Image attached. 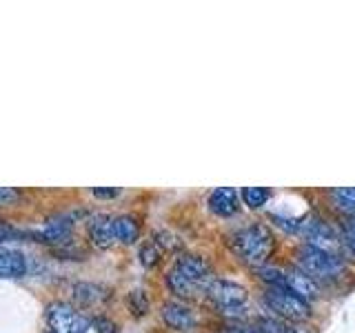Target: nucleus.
Returning <instances> with one entry per match:
<instances>
[{"label":"nucleus","mask_w":355,"mask_h":333,"mask_svg":"<svg viewBox=\"0 0 355 333\" xmlns=\"http://www.w3.org/2000/svg\"><path fill=\"white\" fill-rule=\"evenodd\" d=\"M333 200L338 203V207L355 209V187H349V189H336V191H333Z\"/></svg>","instance_id":"obj_18"},{"label":"nucleus","mask_w":355,"mask_h":333,"mask_svg":"<svg viewBox=\"0 0 355 333\" xmlns=\"http://www.w3.org/2000/svg\"><path fill=\"white\" fill-rule=\"evenodd\" d=\"M288 333H311V329L304 327L302 322H291V325H288Z\"/></svg>","instance_id":"obj_26"},{"label":"nucleus","mask_w":355,"mask_h":333,"mask_svg":"<svg viewBox=\"0 0 355 333\" xmlns=\"http://www.w3.org/2000/svg\"><path fill=\"white\" fill-rule=\"evenodd\" d=\"M129 307L136 316H144L149 311V300L142 291H131L129 293Z\"/></svg>","instance_id":"obj_19"},{"label":"nucleus","mask_w":355,"mask_h":333,"mask_svg":"<svg viewBox=\"0 0 355 333\" xmlns=\"http://www.w3.org/2000/svg\"><path fill=\"white\" fill-rule=\"evenodd\" d=\"M5 236H9V231H3V225H0V238H5Z\"/></svg>","instance_id":"obj_28"},{"label":"nucleus","mask_w":355,"mask_h":333,"mask_svg":"<svg viewBox=\"0 0 355 333\" xmlns=\"http://www.w3.org/2000/svg\"><path fill=\"white\" fill-rule=\"evenodd\" d=\"M229 333H262L260 329H233Z\"/></svg>","instance_id":"obj_27"},{"label":"nucleus","mask_w":355,"mask_h":333,"mask_svg":"<svg viewBox=\"0 0 355 333\" xmlns=\"http://www.w3.org/2000/svg\"><path fill=\"white\" fill-rule=\"evenodd\" d=\"M207 296L211 302H214L220 311H225V314H236V311H240L249 300L247 289L236 282H229V280H214V284L209 287Z\"/></svg>","instance_id":"obj_7"},{"label":"nucleus","mask_w":355,"mask_h":333,"mask_svg":"<svg viewBox=\"0 0 355 333\" xmlns=\"http://www.w3.org/2000/svg\"><path fill=\"white\" fill-rule=\"evenodd\" d=\"M73 296L80 305L85 307H98L109 300V291L105 287L94 284V282H80L73 287Z\"/></svg>","instance_id":"obj_13"},{"label":"nucleus","mask_w":355,"mask_h":333,"mask_svg":"<svg viewBox=\"0 0 355 333\" xmlns=\"http://www.w3.org/2000/svg\"><path fill=\"white\" fill-rule=\"evenodd\" d=\"M162 253H164V251L151 240V242L142 244V247H140V262H142L144 266H147V269H151V266H155V264L160 262Z\"/></svg>","instance_id":"obj_17"},{"label":"nucleus","mask_w":355,"mask_h":333,"mask_svg":"<svg viewBox=\"0 0 355 333\" xmlns=\"http://www.w3.org/2000/svg\"><path fill=\"white\" fill-rule=\"evenodd\" d=\"M214 273L205 258L200 255L184 253L175 260L171 271L166 273V284H169L171 293H175L182 300H193L209 291V287L214 284Z\"/></svg>","instance_id":"obj_1"},{"label":"nucleus","mask_w":355,"mask_h":333,"mask_svg":"<svg viewBox=\"0 0 355 333\" xmlns=\"http://www.w3.org/2000/svg\"><path fill=\"white\" fill-rule=\"evenodd\" d=\"M71 227H73V220H64V218H58V220H51L47 227L40 231V236L44 242H67L71 233Z\"/></svg>","instance_id":"obj_15"},{"label":"nucleus","mask_w":355,"mask_h":333,"mask_svg":"<svg viewBox=\"0 0 355 333\" xmlns=\"http://www.w3.org/2000/svg\"><path fill=\"white\" fill-rule=\"evenodd\" d=\"M160 316L166 327L173 331H191L196 327V316L193 311L182 302H164L160 309Z\"/></svg>","instance_id":"obj_9"},{"label":"nucleus","mask_w":355,"mask_h":333,"mask_svg":"<svg viewBox=\"0 0 355 333\" xmlns=\"http://www.w3.org/2000/svg\"><path fill=\"white\" fill-rule=\"evenodd\" d=\"M266 302L275 311V316H280L284 322H302L309 318L311 309L309 302L302 298H297L288 289L282 287H269L266 289Z\"/></svg>","instance_id":"obj_5"},{"label":"nucleus","mask_w":355,"mask_h":333,"mask_svg":"<svg viewBox=\"0 0 355 333\" xmlns=\"http://www.w3.org/2000/svg\"><path fill=\"white\" fill-rule=\"evenodd\" d=\"M49 333H51V331H49Z\"/></svg>","instance_id":"obj_29"},{"label":"nucleus","mask_w":355,"mask_h":333,"mask_svg":"<svg viewBox=\"0 0 355 333\" xmlns=\"http://www.w3.org/2000/svg\"><path fill=\"white\" fill-rule=\"evenodd\" d=\"M231 249L236 251L240 260L258 266L266 262L273 251V236L271 229L264 225H249L231 236Z\"/></svg>","instance_id":"obj_2"},{"label":"nucleus","mask_w":355,"mask_h":333,"mask_svg":"<svg viewBox=\"0 0 355 333\" xmlns=\"http://www.w3.org/2000/svg\"><path fill=\"white\" fill-rule=\"evenodd\" d=\"M262 333H288V322L277 320V318H264L260 322Z\"/></svg>","instance_id":"obj_21"},{"label":"nucleus","mask_w":355,"mask_h":333,"mask_svg":"<svg viewBox=\"0 0 355 333\" xmlns=\"http://www.w3.org/2000/svg\"><path fill=\"white\" fill-rule=\"evenodd\" d=\"M89 238L98 249H109L116 242V227L111 216H96L89 222Z\"/></svg>","instance_id":"obj_11"},{"label":"nucleus","mask_w":355,"mask_h":333,"mask_svg":"<svg viewBox=\"0 0 355 333\" xmlns=\"http://www.w3.org/2000/svg\"><path fill=\"white\" fill-rule=\"evenodd\" d=\"M27 273L25 255L16 249L0 247V278H22Z\"/></svg>","instance_id":"obj_12"},{"label":"nucleus","mask_w":355,"mask_h":333,"mask_svg":"<svg viewBox=\"0 0 355 333\" xmlns=\"http://www.w3.org/2000/svg\"><path fill=\"white\" fill-rule=\"evenodd\" d=\"M262 278L266 282H271V287H282L288 289L291 293H295L302 300H315L320 296V287L311 275H306L302 269H280V266H264L260 269Z\"/></svg>","instance_id":"obj_4"},{"label":"nucleus","mask_w":355,"mask_h":333,"mask_svg":"<svg viewBox=\"0 0 355 333\" xmlns=\"http://www.w3.org/2000/svg\"><path fill=\"white\" fill-rule=\"evenodd\" d=\"M92 325H94V329H96L98 333H118L116 322H114V320H109V318H103V316L96 318V320L92 322Z\"/></svg>","instance_id":"obj_22"},{"label":"nucleus","mask_w":355,"mask_h":333,"mask_svg":"<svg viewBox=\"0 0 355 333\" xmlns=\"http://www.w3.org/2000/svg\"><path fill=\"white\" fill-rule=\"evenodd\" d=\"M300 231L306 236V244L315 249H322V251H329V253H336L340 249V240L338 236L329 229V225H324L322 220H304L302 225H300Z\"/></svg>","instance_id":"obj_8"},{"label":"nucleus","mask_w":355,"mask_h":333,"mask_svg":"<svg viewBox=\"0 0 355 333\" xmlns=\"http://www.w3.org/2000/svg\"><path fill=\"white\" fill-rule=\"evenodd\" d=\"M14 200H18V191L11 187H0V205H11Z\"/></svg>","instance_id":"obj_23"},{"label":"nucleus","mask_w":355,"mask_h":333,"mask_svg":"<svg viewBox=\"0 0 355 333\" xmlns=\"http://www.w3.org/2000/svg\"><path fill=\"white\" fill-rule=\"evenodd\" d=\"M209 209L218 216H233L240 209V194L231 187H218L209 196Z\"/></svg>","instance_id":"obj_10"},{"label":"nucleus","mask_w":355,"mask_h":333,"mask_svg":"<svg viewBox=\"0 0 355 333\" xmlns=\"http://www.w3.org/2000/svg\"><path fill=\"white\" fill-rule=\"evenodd\" d=\"M295 262L300 269L313 278V280H333V278H338L344 269V262L336 253L315 249V247H311V244L297 247Z\"/></svg>","instance_id":"obj_3"},{"label":"nucleus","mask_w":355,"mask_h":333,"mask_svg":"<svg viewBox=\"0 0 355 333\" xmlns=\"http://www.w3.org/2000/svg\"><path fill=\"white\" fill-rule=\"evenodd\" d=\"M347 242H349V247L353 249L355 253V218H351L347 222Z\"/></svg>","instance_id":"obj_24"},{"label":"nucleus","mask_w":355,"mask_h":333,"mask_svg":"<svg viewBox=\"0 0 355 333\" xmlns=\"http://www.w3.org/2000/svg\"><path fill=\"white\" fill-rule=\"evenodd\" d=\"M153 242L158 244L162 251H175L178 247H180V240H178L175 236H171L169 231H158L153 236Z\"/></svg>","instance_id":"obj_20"},{"label":"nucleus","mask_w":355,"mask_h":333,"mask_svg":"<svg viewBox=\"0 0 355 333\" xmlns=\"http://www.w3.org/2000/svg\"><path fill=\"white\" fill-rule=\"evenodd\" d=\"M240 196H242V200L251 209H258V207H262L266 200L271 198V191L266 187H244Z\"/></svg>","instance_id":"obj_16"},{"label":"nucleus","mask_w":355,"mask_h":333,"mask_svg":"<svg viewBox=\"0 0 355 333\" xmlns=\"http://www.w3.org/2000/svg\"><path fill=\"white\" fill-rule=\"evenodd\" d=\"M118 194H120V189H100V187L94 189L96 198H116Z\"/></svg>","instance_id":"obj_25"},{"label":"nucleus","mask_w":355,"mask_h":333,"mask_svg":"<svg viewBox=\"0 0 355 333\" xmlns=\"http://www.w3.org/2000/svg\"><path fill=\"white\" fill-rule=\"evenodd\" d=\"M114 227H116V240L122 244H133L140 238V225L133 216L114 218Z\"/></svg>","instance_id":"obj_14"},{"label":"nucleus","mask_w":355,"mask_h":333,"mask_svg":"<svg viewBox=\"0 0 355 333\" xmlns=\"http://www.w3.org/2000/svg\"><path fill=\"white\" fill-rule=\"evenodd\" d=\"M47 325L51 333H87L92 320L69 302H51L47 307Z\"/></svg>","instance_id":"obj_6"}]
</instances>
